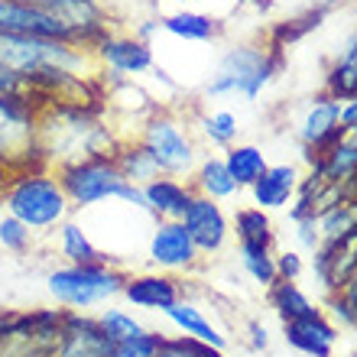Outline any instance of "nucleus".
<instances>
[{"mask_svg":"<svg viewBox=\"0 0 357 357\" xmlns=\"http://www.w3.org/2000/svg\"><path fill=\"white\" fill-rule=\"evenodd\" d=\"M160 344H162V335H156V331H146V335H140V338L114 344V351L107 357H156Z\"/></svg>","mask_w":357,"mask_h":357,"instance_id":"7c9ffc66","label":"nucleus"},{"mask_svg":"<svg viewBox=\"0 0 357 357\" xmlns=\"http://www.w3.org/2000/svg\"><path fill=\"white\" fill-rule=\"evenodd\" d=\"M192 195H195V188L188 185V182H182V178H172V176H160L143 185L146 211L156 215V221H182Z\"/></svg>","mask_w":357,"mask_h":357,"instance_id":"f8f14e48","label":"nucleus"},{"mask_svg":"<svg viewBox=\"0 0 357 357\" xmlns=\"http://www.w3.org/2000/svg\"><path fill=\"white\" fill-rule=\"evenodd\" d=\"M338 121H341V130H344V133H357V94L341 104Z\"/></svg>","mask_w":357,"mask_h":357,"instance_id":"f704fd0d","label":"nucleus"},{"mask_svg":"<svg viewBox=\"0 0 357 357\" xmlns=\"http://www.w3.org/2000/svg\"><path fill=\"white\" fill-rule=\"evenodd\" d=\"M299 270H302L299 254H282L280 260H276V273H280V280H296Z\"/></svg>","mask_w":357,"mask_h":357,"instance_id":"c9c22d12","label":"nucleus"},{"mask_svg":"<svg viewBox=\"0 0 357 357\" xmlns=\"http://www.w3.org/2000/svg\"><path fill=\"white\" fill-rule=\"evenodd\" d=\"M276 72V59L266 49L257 46H234L221 62H218L215 75L208 82V94L225 98V94H241L247 101H254L264 91V85Z\"/></svg>","mask_w":357,"mask_h":357,"instance_id":"39448f33","label":"nucleus"},{"mask_svg":"<svg viewBox=\"0 0 357 357\" xmlns=\"http://www.w3.org/2000/svg\"><path fill=\"white\" fill-rule=\"evenodd\" d=\"M357 234V198H344L338 205L319 215V237L321 244H335L341 237ZM319 244V247H321Z\"/></svg>","mask_w":357,"mask_h":357,"instance_id":"aec40b11","label":"nucleus"},{"mask_svg":"<svg viewBox=\"0 0 357 357\" xmlns=\"http://www.w3.org/2000/svg\"><path fill=\"white\" fill-rule=\"evenodd\" d=\"M150 264H156L160 270H192L198 264V247L188 237L182 221H156L150 234V247H146Z\"/></svg>","mask_w":357,"mask_h":357,"instance_id":"6e6552de","label":"nucleus"},{"mask_svg":"<svg viewBox=\"0 0 357 357\" xmlns=\"http://www.w3.org/2000/svg\"><path fill=\"white\" fill-rule=\"evenodd\" d=\"M195 192L198 195H205L211 198V202H221V198H231L237 192V182L234 176L227 172L225 160H215V156H208V160L198 162V169H195Z\"/></svg>","mask_w":357,"mask_h":357,"instance_id":"6ab92c4d","label":"nucleus"},{"mask_svg":"<svg viewBox=\"0 0 357 357\" xmlns=\"http://www.w3.org/2000/svg\"><path fill=\"white\" fill-rule=\"evenodd\" d=\"M341 62H344L348 68H354V72H357V39H351V43H348V49H344V56H341Z\"/></svg>","mask_w":357,"mask_h":357,"instance_id":"e433bc0d","label":"nucleus"},{"mask_svg":"<svg viewBox=\"0 0 357 357\" xmlns=\"http://www.w3.org/2000/svg\"><path fill=\"white\" fill-rule=\"evenodd\" d=\"M244 3H257V7H266L270 0H244Z\"/></svg>","mask_w":357,"mask_h":357,"instance_id":"58836bf2","label":"nucleus"},{"mask_svg":"<svg viewBox=\"0 0 357 357\" xmlns=\"http://www.w3.org/2000/svg\"><path fill=\"white\" fill-rule=\"evenodd\" d=\"M296 227H299L302 247L319 250V244H321V237H319V218H296Z\"/></svg>","mask_w":357,"mask_h":357,"instance_id":"72a5a7b5","label":"nucleus"},{"mask_svg":"<svg viewBox=\"0 0 357 357\" xmlns=\"http://www.w3.org/2000/svg\"><path fill=\"white\" fill-rule=\"evenodd\" d=\"M140 143L146 146L162 176L188 178L198 169V146L188 127L169 117V114H150L140 130Z\"/></svg>","mask_w":357,"mask_h":357,"instance_id":"20e7f679","label":"nucleus"},{"mask_svg":"<svg viewBox=\"0 0 357 357\" xmlns=\"http://www.w3.org/2000/svg\"><path fill=\"white\" fill-rule=\"evenodd\" d=\"M198 123H202V133H205L211 143H218V146H231L237 137V117L231 111L205 114Z\"/></svg>","mask_w":357,"mask_h":357,"instance_id":"cd10ccee","label":"nucleus"},{"mask_svg":"<svg viewBox=\"0 0 357 357\" xmlns=\"http://www.w3.org/2000/svg\"><path fill=\"white\" fill-rule=\"evenodd\" d=\"M237 237H241V244H260V247H270L273 244V225L266 211L260 208H244V211H237Z\"/></svg>","mask_w":357,"mask_h":357,"instance_id":"a878e982","label":"nucleus"},{"mask_svg":"<svg viewBox=\"0 0 357 357\" xmlns=\"http://www.w3.org/2000/svg\"><path fill=\"white\" fill-rule=\"evenodd\" d=\"M225 166L227 172L234 176L237 185H254L257 178L266 172V156L264 150H257V146H231L225 156Z\"/></svg>","mask_w":357,"mask_h":357,"instance_id":"4be33fe9","label":"nucleus"},{"mask_svg":"<svg viewBox=\"0 0 357 357\" xmlns=\"http://www.w3.org/2000/svg\"><path fill=\"white\" fill-rule=\"evenodd\" d=\"M29 3H43V0H29Z\"/></svg>","mask_w":357,"mask_h":357,"instance_id":"ea45409f","label":"nucleus"},{"mask_svg":"<svg viewBox=\"0 0 357 357\" xmlns=\"http://www.w3.org/2000/svg\"><path fill=\"white\" fill-rule=\"evenodd\" d=\"M286 338H289L292 348L305 351L309 357H331V348H335V328L319 315V309L302 315V319L286 321Z\"/></svg>","mask_w":357,"mask_h":357,"instance_id":"2eb2a0df","label":"nucleus"},{"mask_svg":"<svg viewBox=\"0 0 357 357\" xmlns=\"http://www.w3.org/2000/svg\"><path fill=\"white\" fill-rule=\"evenodd\" d=\"M59 250L68 264H94V260H104L101 250L91 244V237L82 225L75 221H62L59 225Z\"/></svg>","mask_w":357,"mask_h":357,"instance_id":"412c9836","label":"nucleus"},{"mask_svg":"<svg viewBox=\"0 0 357 357\" xmlns=\"http://www.w3.org/2000/svg\"><path fill=\"white\" fill-rule=\"evenodd\" d=\"M94 56L101 66H107V72L114 75H140L153 66V52L143 39H130V36H107L104 33L94 46Z\"/></svg>","mask_w":357,"mask_h":357,"instance_id":"9b49d317","label":"nucleus"},{"mask_svg":"<svg viewBox=\"0 0 357 357\" xmlns=\"http://www.w3.org/2000/svg\"><path fill=\"white\" fill-rule=\"evenodd\" d=\"M162 26L169 29L172 36H182V39H195V43H202V39H211L218 33V23L211 17H202V13H172V17L162 20Z\"/></svg>","mask_w":357,"mask_h":357,"instance_id":"393cba45","label":"nucleus"},{"mask_svg":"<svg viewBox=\"0 0 357 357\" xmlns=\"http://www.w3.org/2000/svg\"><path fill=\"white\" fill-rule=\"evenodd\" d=\"M338 114H341V101H335L331 94L315 98V104L305 111V117H302V123H299V137H302V143H305L309 150H315L312 153V160L321 156V153L328 150L331 143L344 133L341 130Z\"/></svg>","mask_w":357,"mask_h":357,"instance_id":"9d476101","label":"nucleus"},{"mask_svg":"<svg viewBox=\"0 0 357 357\" xmlns=\"http://www.w3.org/2000/svg\"><path fill=\"white\" fill-rule=\"evenodd\" d=\"M241 266H244L254 282H260L264 289H270L273 282L280 280L276 273V260L270 257V247H260V244H241Z\"/></svg>","mask_w":357,"mask_h":357,"instance_id":"b1692460","label":"nucleus"},{"mask_svg":"<svg viewBox=\"0 0 357 357\" xmlns=\"http://www.w3.org/2000/svg\"><path fill=\"white\" fill-rule=\"evenodd\" d=\"M296 188H299V172L292 166H266L264 176L250 185V195L260 211H273L286 205L296 195Z\"/></svg>","mask_w":357,"mask_h":357,"instance_id":"dca6fc26","label":"nucleus"},{"mask_svg":"<svg viewBox=\"0 0 357 357\" xmlns=\"http://www.w3.org/2000/svg\"><path fill=\"white\" fill-rule=\"evenodd\" d=\"M250 331H254V344H257V348H264V344H266V331L260 328V325H250Z\"/></svg>","mask_w":357,"mask_h":357,"instance_id":"4c0bfd02","label":"nucleus"},{"mask_svg":"<svg viewBox=\"0 0 357 357\" xmlns=\"http://www.w3.org/2000/svg\"><path fill=\"white\" fill-rule=\"evenodd\" d=\"M114 162H117V169H121V176L130 182V185H146V182H153V178H160V166H156V160H153L150 153H146V146H143L140 140L133 143H121L117 146V153H114Z\"/></svg>","mask_w":357,"mask_h":357,"instance_id":"a211bd4d","label":"nucleus"},{"mask_svg":"<svg viewBox=\"0 0 357 357\" xmlns=\"http://www.w3.org/2000/svg\"><path fill=\"white\" fill-rule=\"evenodd\" d=\"M156 357H225V354H221L218 348H208V344H202V341L182 335V338H162Z\"/></svg>","mask_w":357,"mask_h":357,"instance_id":"c756f323","label":"nucleus"},{"mask_svg":"<svg viewBox=\"0 0 357 357\" xmlns=\"http://www.w3.org/2000/svg\"><path fill=\"white\" fill-rule=\"evenodd\" d=\"M39 104L26 98H0V162L36 153Z\"/></svg>","mask_w":357,"mask_h":357,"instance_id":"423d86ee","label":"nucleus"},{"mask_svg":"<svg viewBox=\"0 0 357 357\" xmlns=\"http://www.w3.org/2000/svg\"><path fill=\"white\" fill-rule=\"evenodd\" d=\"M182 225H185L188 237L195 241L198 254H218L227 241V221H225L221 205L205 195H198V192L188 202L185 215H182Z\"/></svg>","mask_w":357,"mask_h":357,"instance_id":"1a4fd4ad","label":"nucleus"},{"mask_svg":"<svg viewBox=\"0 0 357 357\" xmlns=\"http://www.w3.org/2000/svg\"><path fill=\"white\" fill-rule=\"evenodd\" d=\"M114 351V341L104 335L98 319L85 315V312L66 309L62 315V331H59L56 348L49 351V357H107Z\"/></svg>","mask_w":357,"mask_h":357,"instance_id":"0eeeda50","label":"nucleus"},{"mask_svg":"<svg viewBox=\"0 0 357 357\" xmlns=\"http://www.w3.org/2000/svg\"><path fill=\"white\" fill-rule=\"evenodd\" d=\"M123 276L117 266H111L107 260H94V264H68L49 273V292L56 296L59 305H66L72 312H85L91 305L121 296Z\"/></svg>","mask_w":357,"mask_h":357,"instance_id":"7ed1b4c3","label":"nucleus"},{"mask_svg":"<svg viewBox=\"0 0 357 357\" xmlns=\"http://www.w3.org/2000/svg\"><path fill=\"white\" fill-rule=\"evenodd\" d=\"M162 315H166V319H169L172 325L185 335V338H195V341H202V344H208V348L225 351V338L218 335V328L195 309V305H188V302L178 299V302H172Z\"/></svg>","mask_w":357,"mask_h":357,"instance_id":"f3484780","label":"nucleus"},{"mask_svg":"<svg viewBox=\"0 0 357 357\" xmlns=\"http://www.w3.org/2000/svg\"><path fill=\"white\" fill-rule=\"evenodd\" d=\"M121 296L137 309L166 312L172 302H178V282L160 273H143V276H127Z\"/></svg>","mask_w":357,"mask_h":357,"instance_id":"4468645a","label":"nucleus"},{"mask_svg":"<svg viewBox=\"0 0 357 357\" xmlns=\"http://www.w3.org/2000/svg\"><path fill=\"white\" fill-rule=\"evenodd\" d=\"M270 302H273V309L280 312L282 321L302 319V315L315 312V305H312L309 296L296 286V280H276L273 282L270 286Z\"/></svg>","mask_w":357,"mask_h":357,"instance_id":"5701e85b","label":"nucleus"},{"mask_svg":"<svg viewBox=\"0 0 357 357\" xmlns=\"http://www.w3.org/2000/svg\"><path fill=\"white\" fill-rule=\"evenodd\" d=\"M357 266V234H348L335 241V244H321L315 250V276L321 280V286L331 292H338V286L351 276V270Z\"/></svg>","mask_w":357,"mask_h":357,"instance_id":"ddd939ff","label":"nucleus"},{"mask_svg":"<svg viewBox=\"0 0 357 357\" xmlns=\"http://www.w3.org/2000/svg\"><path fill=\"white\" fill-rule=\"evenodd\" d=\"M0 98H26V101L39 104V98L33 94V88L17 75V72H10V68L0 66Z\"/></svg>","mask_w":357,"mask_h":357,"instance_id":"473e14b6","label":"nucleus"},{"mask_svg":"<svg viewBox=\"0 0 357 357\" xmlns=\"http://www.w3.org/2000/svg\"><path fill=\"white\" fill-rule=\"evenodd\" d=\"M335 312L348 325H357V266L351 270L348 280L338 286V292H335Z\"/></svg>","mask_w":357,"mask_h":357,"instance_id":"2f4dec72","label":"nucleus"},{"mask_svg":"<svg viewBox=\"0 0 357 357\" xmlns=\"http://www.w3.org/2000/svg\"><path fill=\"white\" fill-rule=\"evenodd\" d=\"M98 325L104 328V335L114 341V344H121V341H133V338H140V335H146L150 328H143L140 321L133 319L130 312H123V309H107L98 315Z\"/></svg>","mask_w":357,"mask_h":357,"instance_id":"bb28decb","label":"nucleus"},{"mask_svg":"<svg viewBox=\"0 0 357 357\" xmlns=\"http://www.w3.org/2000/svg\"><path fill=\"white\" fill-rule=\"evenodd\" d=\"M59 182L66 188L72 208H94L101 202H127V205H137L146 211V202H143V188L130 185L127 178L121 176L114 156H91V160L72 162V166H62L56 169Z\"/></svg>","mask_w":357,"mask_h":357,"instance_id":"f03ea898","label":"nucleus"},{"mask_svg":"<svg viewBox=\"0 0 357 357\" xmlns=\"http://www.w3.org/2000/svg\"><path fill=\"white\" fill-rule=\"evenodd\" d=\"M0 247L10 250V254H26L33 247V231H29L23 221H17L13 215H0Z\"/></svg>","mask_w":357,"mask_h":357,"instance_id":"c85d7f7f","label":"nucleus"},{"mask_svg":"<svg viewBox=\"0 0 357 357\" xmlns=\"http://www.w3.org/2000/svg\"><path fill=\"white\" fill-rule=\"evenodd\" d=\"M3 208H7V215L23 221L33 234H46V231H56L62 221H68L72 202H68L59 176L23 172L3 192Z\"/></svg>","mask_w":357,"mask_h":357,"instance_id":"f257e3e1","label":"nucleus"}]
</instances>
